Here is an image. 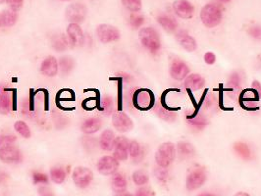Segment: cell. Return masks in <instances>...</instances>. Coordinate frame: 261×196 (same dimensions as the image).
Listing matches in <instances>:
<instances>
[{"mask_svg": "<svg viewBox=\"0 0 261 196\" xmlns=\"http://www.w3.org/2000/svg\"><path fill=\"white\" fill-rule=\"evenodd\" d=\"M139 38L142 45L151 54H157L161 49V40L158 32L152 27H146L140 30Z\"/></svg>", "mask_w": 261, "mask_h": 196, "instance_id": "cell-1", "label": "cell"}, {"mask_svg": "<svg viewBox=\"0 0 261 196\" xmlns=\"http://www.w3.org/2000/svg\"><path fill=\"white\" fill-rule=\"evenodd\" d=\"M201 21L208 29L216 28L222 21L223 14L217 4L209 3L205 5L201 10Z\"/></svg>", "mask_w": 261, "mask_h": 196, "instance_id": "cell-2", "label": "cell"}, {"mask_svg": "<svg viewBox=\"0 0 261 196\" xmlns=\"http://www.w3.org/2000/svg\"><path fill=\"white\" fill-rule=\"evenodd\" d=\"M176 147L173 143L166 142L163 143L157 149L155 153V162L158 167L168 168L175 160L176 157Z\"/></svg>", "mask_w": 261, "mask_h": 196, "instance_id": "cell-3", "label": "cell"}, {"mask_svg": "<svg viewBox=\"0 0 261 196\" xmlns=\"http://www.w3.org/2000/svg\"><path fill=\"white\" fill-rule=\"evenodd\" d=\"M134 106L140 111H149L155 105V97L151 90L148 89H138L133 96Z\"/></svg>", "mask_w": 261, "mask_h": 196, "instance_id": "cell-4", "label": "cell"}, {"mask_svg": "<svg viewBox=\"0 0 261 196\" xmlns=\"http://www.w3.org/2000/svg\"><path fill=\"white\" fill-rule=\"evenodd\" d=\"M88 14V8L83 3H73L65 10V17L69 24H82L85 22Z\"/></svg>", "mask_w": 261, "mask_h": 196, "instance_id": "cell-5", "label": "cell"}, {"mask_svg": "<svg viewBox=\"0 0 261 196\" xmlns=\"http://www.w3.org/2000/svg\"><path fill=\"white\" fill-rule=\"evenodd\" d=\"M93 177L94 176L92 170L84 166L76 167L72 173L73 182L77 187L82 189H85L90 186V184L93 180Z\"/></svg>", "mask_w": 261, "mask_h": 196, "instance_id": "cell-6", "label": "cell"}, {"mask_svg": "<svg viewBox=\"0 0 261 196\" xmlns=\"http://www.w3.org/2000/svg\"><path fill=\"white\" fill-rule=\"evenodd\" d=\"M96 36L99 41L104 44L118 41L121 37L120 31L116 27L108 24L99 25L96 28Z\"/></svg>", "mask_w": 261, "mask_h": 196, "instance_id": "cell-7", "label": "cell"}, {"mask_svg": "<svg viewBox=\"0 0 261 196\" xmlns=\"http://www.w3.org/2000/svg\"><path fill=\"white\" fill-rule=\"evenodd\" d=\"M207 179L206 171L204 168H197L192 170L186 177V186L189 191L199 189L202 187Z\"/></svg>", "mask_w": 261, "mask_h": 196, "instance_id": "cell-8", "label": "cell"}, {"mask_svg": "<svg viewBox=\"0 0 261 196\" xmlns=\"http://www.w3.org/2000/svg\"><path fill=\"white\" fill-rule=\"evenodd\" d=\"M24 160L23 154L19 148L14 145L0 147V161L9 165H17Z\"/></svg>", "mask_w": 261, "mask_h": 196, "instance_id": "cell-9", "label": "cell"}, {"mask_svg": "<svg viewBox=\"0 0 261 196\" xmlns=\"http://www.w3.org/2000/svg\"><path fill=\"white\" fill-rule=\"evenodd\" d=\"M112 124L119 133H129L134 128V122L126 113L122 111L116 112L112 117Z\"/></svg>", "mask_w": 261, "mask_h": 196, "instance_id": "cell-10", "label": "cell"}, {"mask_svg": "<svg viewBox=\"0 0 261 196\" xmlns=\"http://www.w3.org/2000/svg\"><path fill=\"white\" fill-rule=\"evenodd\" d=\"M119 161L110 155L102 156L97 162V171L103 176H112L118 171Z\"/></svg>", "mask_w": 261, "mask_h": 196, "instance_id": "cell-11", "label": "cell"}, {"mask_svg": "<svg viewBox=\"0 0 261 196\" xmlns=\"http://www.w3.org/2000/svg\"><path fill=\"white\" fill-rule=\"evenodd\" d=\"M173 10L175 14L183 20H189L194 15V6L188 0H175Z\"/></svg>", "mask_w": 261, "mask_h": 196, "instance_id": "cell-12", "label": "cell"}, {"mask_svg": "<svg viewBox=\"0 0 261 196\" xmlns=\"http://www.w3.org/2000/svg\"><path fill=\"white\" fill-rule=\"evenodd\" d=\"M67 36L69 39V42L73 46H83L86 40L85 34L83 32V29L78 24H69L66 30Z\"/></svg>", "mask_w": 261, "mask_h": 196, "instance_id": "cell-13", "label": "cell"}, {"mask_svg": "<svg viewBox=\"0 0 261 196\" xmlns=\"http://www.w3.org/2000/svg\"><path fill=\"white\" fill-rule=\"evenodd\" d=\"M189 67L180 59H175L170 66V75L176 81L185 80L189 75Z\"/></svg>", "mask_w": 261, "mask_h": 196, "instance_id": "cell-14", "label": "cell"}, {"mask_svg": "<svg viewBox=\"0 0 261 196\" xmlns=\"http://www.w3.org/2000/svg\"><path fill=\"white\" fill-rule=\"evenodd\" d=\"M129 144L130 141L123 136L117 137L116 142H115V146H114V153L113 156L119 161L123 162L128 159L129 156Z\"/></svg>", "mask_w": 261, "mask_h": 196, "instance_id": "cell-15", "label": "cell"}, {"mask_svg": "<svg viewBox=\"0 0 261 196\" xmlns=\"http://www.w3.org/2000/svg\"><path fill=\"white\" fill-rule=\"evenodd\" d=\"M59 72V64L54 56H47L40 64V73L47 78L57 76Z\"/></svg>", "mask_w": 261, "mask_h": 196, "instance_id": "cell-16", "label": "cell"}, {"mask_svg": "<svg viewBox=\"0 0 261 196\" xmlns=\"http://www.w3.org/2000/svg\"><path fill=\"white\" fill-rule=\"evenodd\" d=\"M175 38L177 42L186 51L192 52L198 48V44L195 39L185 30H180L176 33Z\"/></svg>", "mask_w": 261, "mask_h": 196, "instance_id": "cell-17", "label": "cell"}, {"mask_svg": "<svg viewBox=\"0 0 261 196\" xmlns=\"http://www.w3.org/2000/svg\"><path fill=\"white\" fill-rule=\"evenodd\" d=\"M14 92L9 89H4L0 92V114L7 115L14 110Z\"/></svg>", "mask_w": 261, "mask_h": 196, "instance_id": "cell-18", "label": "cell"}, {"mask_svg": "<svg viewBox=\"0 0 261 196\" xmlns=\"http://www.w3.org/2000/svg\"><path fill=\"white\" fill-rule=\"evenodd\" d=\"M116 136L112 129H105L99 137L98 145L104 151H112L115 146Z\"/></svg>", "mask_w": 261, "mask_h": 196, "instance_id": "cell-19", "label": "cell"}, {"mask_svg": "<svg viewBox=\"0 0 261 196\" xmlns=\"http://www.w3.org/2000/svg\"><path fill=\"white\" fill-rule=\"evenodd\" d=\"M69 43L68 36L63 33H56L50 37V45L57 52L66 50L69 47Z\"/></svg>", "mask_w": 261, "mask_h": 196, "instance_id": "cell-20", "label": "cell"}, {"mask_svg": "<svg viewBox=\"0 0 261 196\" xmlns=\"http://www.w3.org/2000/svg\"><path fill=\"white\" fill-rule=\"evenodd\" d=\"M205 79L199 74L188 75L185 79V83H184V87L186 89H189L192 91H198L202 89L205 87Z\"/></svg>", "mask_w": 261, "mask_h": 196, "instance_id": "cell-21", "label": "cell"}, {"mask_svg": "<svg viewBox=\"0 0 261 196\" xmlns=\"http://www.w3.org/2000/svg\"><path fill=\"white\" fill-rule=\"evenodd\" d=\"M157 23L168 33H174L178 30L179 24L175 18H173L171 15L165 14V13H160L156 17Z\"/></svg>", "mask_w": 261, "mask_h": 196, "instance_id": "cell-22", "label": "cell"}, {"mask_svg": "<svg viewBox=\"0 0 261 196\" xmlns=\"http://www.w3.org/2000/svg\"><path fill=\"white\" fill-rule=\"evenodd\" d=\"M101 126H102L101 120L99 118L93 117L84 121V123L81 125V129L85 135H93L98 132Z\"/></svg>", "mask_w": 261, "mask_h": 196, "instance_id": "cell-23", "label": "cell"}, {"mask_svg": "<svg viewBox=\"0 0 261 196\" xmlns=\"http://www.w3.org/2000/svg\"><path fill=\"white\" fill-rule=\"evenodd\" d=\"M110 183H111L112 189L116 193L125 192L127 189V185H128L126 177L122 173H118V172H116L115 174L112 175Z\"/></svg>", "mask_w": 261, "mask_h": 196, "instance_id": "cell-24", "label": "cell"}, {"mask_svg": "<svg viewBox=\"0 0 261 196\" xmlns=\"http://www.w3.org/2000/svg\"><path fill=\"white\" fill-rule=\"evenodd\" d=\"M59 71L63 76H68L75 67V61L70 56H63L58 61Z\"/></svg>", "mask_w": 261, "mask_h": 196, "instance_id": "cell-25", "label": "cell"}, {"mask_svg": "<svg viewBox=\"0 0 261 196\" xmlns=\"http://www.w3.org/2000/svg\"><path fill=\"white\" fill-rule=\"evenodd\" d=\"M129 155L134 160L135 163L142 162L145 156V153L141 147V144L137 141H130Z\"/></svg>", "mask_w": 261, "mask_h": 196, "instance_id": "cell-26", "label": "cell"}, {"mask_svg": "<svg viewBox=\"0 0 261 196\" xmlns=\"http://www.w3.org/2000/svg\"><path fill=\"white\" fill-rule=\"evenodd\" d=\"M154 111L159 118L167 122H173L177 118L176 112H172L170 109H167L164 106L163 102H161L160 104L158 103L157 105H154Z\"/></svg>", "mask_w": 261, "mask_h": 196, "instance_id": "cell-27", "label": "cell"}, {"mask_svg": "<svg viewBox=\"0 0 261 196\" xmlns=\"http://www.w3.org/2000/svg\"><path fill=\"white\" fill-rule=\"evenodd\" d=\"M17 13L12 9H5L1 13V25L5 28H11L17 23Z\"/></svg>", "mask_w": 261, "mask_h": 196, "instance_id": "cell-28", "label": "cell"}, {"mask_svg": "<svg viewBox=\"0 0 261 196\" xmlns=\"http://www.w3.org/2000/svg\"><path fill=\"white\" fill-rule=\"evenodd\" d=\"M50 179L56 184H62L66 179L67 173L62 167H53L49 172Z\"/></svg>", "mask_w": 261, "mask_h": 196, "instance_id": "cell-29", "label": "cell"}, {"mask_svg": "<svg viewBox=\"0 0 261 196\" xmlns=\"http://www.w3.org/2000/svg\"><path fill=\"white\" fill-rule=\"evenodd\" d=\"M188 124L197 130H203L208 125V120L202 114H197L192 117H187Z\"/></svg>", "mask_w": 261, "mask_h": 196, "instance_id": "cell-30", "label": "cell"}, {"mask_svg": "<svg viewBox=\"0 0 261 196\" xmlns=\"http://www.w3.org/2000/svg\"><path fill=\"white\" fill-rule=\"evenodd\" d=\"M178 153L183 157H191L195 153V149L191 143L187 142H180L177 144Z\"/></svg>", "mask_w": 261, "mask_h": 196, "instance_id": "cell-31", "label": "cell"}, {"mask_svg": "<svg viewBox=\"0 0 261 196\" xmlns=\"http://www.w3.org/2000/svg\"><path fill=\"white\" fill-rule=\"evenodd\" d=\"M14 129H15L16 133H18L24 139H30L31 136H32L31 129H30L28 124L26 122H24V121L19 120V121L15 122Z\"/></svg>", "mask_w": 261, "mask_h": 196, "instance_id": "cell-32", "label": "cell"}, {"mask_svg": "<svg viewBox=\"0 0 261 196\" xmlns=\"http://www.w3.org/2000/svg\"><path fill=\"white\" fill-rule=\"evenodd\" d=\"M132 178H133L134 183L136 185H139V186L146 185L149 180V174L145 170H137V171H135L133 176H132Z\"/></svg>", "mask_w": 261, "mask_h": 196, "instance_id": "cell-33", "label": "cell"}, {"mask_svg": "<svg viewBox=\"0 0 261 196\" xmlns=\"http://www.w3.org/2000/svg\"><path fill=\"white\" fill-rule=\"evenodd\" d=\"M234 149H235L236 153L240 157H242V159H244V160L250 159V157H251V151H250L249 147L244 143H242V142L236 143L235 145H234Z\"/></svg>", "mask_w": 261, "mask_h": 196, "instance_id": "cell-34", "label": "cell"}, {"mask_svg": "<svg viewBox=\"0 0 261 196\" xmlns=\"http://www.w3.org/2000/svg\"><path fill=\"white\" fill-rule=\"evenodd\" d=\"M121 2L126 9L133 13L140 12L143 7L142 0H121Z\"/></svg>", "mask_w": 261, "mask_h": 196, "instance_id": "cell-35", "label": "cell"}, {"mask_svg": "<svg viewBox=\"0 0 261 196\" xmlns=\"http://www.w3.org/2000/svg\"><path fill=\"white\" fill-rule=\"evenodd\" d=\"M100 106H101V109H102L104 114H106V115L111 114L113 112V109H114V102H113L112 97L108 96V95L103 96L101 101H100Z\"/></svg>", "mask_w": 261, "mask_h": 196, "instance_id": "cell-36", "label": "cell"}, {"mask_svg": "<svg viewBox=\"0 0 261 196\" xmlns=\"http://www.w3.org/2000/svg\"><path fill=\"white\" fill-rule=\"evenodd\" d=\"M145 24V17L139 13H133L130 16V25L133 29H140Z\"/></svg>", "mask_w": 261, "mask_h": 196, "instance_id": "cell-37", "label": "cell"}, {"mask_svg": "<svg viewBox=\"0 0 261 196\" xmlns=\"http://www.w3.org/2000/svg\"><path fill=\"white\" fill-rule=\"evenodd\" d=\"M32 178H33V182L35 184L43 185V184H48V181H49L48 176L46 174L41 173V172H37V171L33 173Z\"/></svg>", "mask_w": 261, "mask_h": 196, "instance_id": "cell-38", "label": "cell"}, {"mask_svg": "<svg viewBox=\"0 0 261 196\" xmlns=\"http://www.w3.org/2000/svg\"><path fill=\"white\" fill-rule=\"evenodd\" d=\"M16 140H17V138L13 135H10V134L0 135V147L13 145V143L16 142Z\"/></svg>", "mask_w": 261, "mask_h": 196, "instance_id": "cell-39", "label": "cell"}, {"mask_svg": "<svg viewBox=\"0 0 261 196\" xmlns=\"http://www.w3.org/2000/svg\"><path fill=\"white\" fill-rule=\"evenodd\" d=\"M247 33L252 38L256 40H261V26H258V25L252 26L248 29Z\"/></svg>", "mask_w": 261, "mask_h": 196, "instance_id": "cell-40", "label": "cell"}, {"mask_svg": "<svg viewBox=\"0 0 261 196\" xmlns=\"http://www.w3.org/2000/svg\"><path fill=\"white\" fill-rule=\"evenodd\" d=\"M24 1L25 0H6V3L8 4L10 9L17 12L20 9H22V7L24 5Z\"/></svg>", "mask_w": 261, "mask_h": 196, "instance_id": "cell-41", "label": "cell"}, {"mask_svg": "<svg viewBox=\"0 0 261 196\" xmlns=\"http://www.w3.org/2000/svg\"><path fill=\"white\" fill-rule=\"evenodd\" d=\"M166 169L167 168H161V167H158L157 169H155L154 174H155V177L157 178L158 180H160V181L167 180V178H168V172L166 171Z\"/></svg>", "mask_w": 261, "mask_h": 196, "instance_id": "cell-42", "label": "cell"}, {"mask_svg": "<svg viewBox=\"0 0 261 196\" xmlns=\"http://www.w3.org/2000/svg\"><path fill=\"white\" fill-rule=\"evenodd\" d=\"M38 194L39 196H54L51 188L47 186V184H43L38 187Z\"/></svg>", "mask_w": 261, "mask_h": 196, "instance_id": "cell-43", "label": "cell"}, {"mask_svg": "<svg viewBox=\"0 0 261 196\" xmlns=\"http://www.w3.org/2000/svg\"><path fill=\"white\" fill-rule=\"evenodd\" d=\"M135 196H154V193L152 191V189H150L149 187H141L137 190L136 195Z\"/></svg>", "mask_w": 261, "mask_h": 196, "instance_id": "cell-44", "label": "cell"}, {"mask_svg": "<svg viewBox=\"0 0 261 196\" xmlns=\"http://www.w3.org/2000/svg\"><path fill=\"white\" fill-rule=\"evenodd\" d=\"M84 145H85V148L90 151V147H91V150L94 149L95 146L97 145V143H96V140H94V139L85 138L84 139Z\"/></svg>", "mask_w": 261, "mask_h": 196, "instance_id": "cell-45", "label": "cell"}, {"mask_svg": "<svg viewBox=\"0 0 261 196\" xmlns=\"http://www.w3.org/2000/svg\"><path fill=\"white\" fill-rule=\"evenodd\" d=\"M204 60L208 65H213L216 62V56L213 52H206L204 56Z\"/></svg>", "mask_w": 261, "mask_h": 196, "instance_id": "cell-46", "label": "cell"}, {"mask_svg": "<svg viewBox=\"0 0 261 196\" xmlns=\"http://www.w3.org/2000/svg\"><path fill=\"white\" fill-rule=\"evenodd\" d=\"M9 179V174L3 170H0V186L4 185Z\"/></svg>", "mask_w": 261, "mask_h": 196, "instance_id": "cell-47", "label": "cell"}, {"mask_svg": "<svg viewBox=\"0 0 261 196\" xmlns=\"http://www.w3.org/2000/svg\"><path fill=\"white\" fill-rule=\"evenodd\" d=\"M241 81H240V76L238 74H234L231 78H230V85L232 87H238L240 85Z\"/></svg>", "mask_w": 261, "mask_h": 196, "instance_id": "cell-48", "label": "cell"}, {"mask_svg": "<svg viewBox=\"0 0 261 196\" xmlns=\"http://www.w3.org/2000/svg\"><path fill=\"white\" fill-rule=\"evenodd\" d=\"M252 89L257 92L258 96H261V85L259 84V82L254 81V82L252 83Z\"/></svg>", "mask_w": 261, "mask_h": 196, "instance_id": "cell-49", "label": "cell"}, {"mask_svg": "<svg viewBox=\"0 0 261 196\" xmlns=\"http://www.w3.org/2000/svg\"><path fill=\"white\" fill-rule=\"evenodd\" d=\"M234 196H250L247 192H244V191H239L237 192Z\"/></svg>", "mask_w": 261, "mask_h": 196, "instance_id": "cell-50", "label": "cell"}, {"mask_svg": "<svg viewBox=\"0 0 261 196\" xmlns=\"http://www.w3.org/2000/svg\"><path fill=\"white\" fill-rule=\"evenodd\" d=\"M115 196H134L133 194H130V193H129V192H121V193H116V195Z\"/></svg>", "mask_w": 261, "mask_h": 196, "instance_id": "cell-51", "label": "cell"}, {"mask_svg": "<svg viewBox=\"0 0 261 196\" xmlns=\"http://www.w3.org/2000/svg\"><path fill=\"white\" fill-rule=\"evenodd\" d=\"M198 196H216V195L215 194H212V193H208V192H204V193L199 194Z\"/></svg>", "mask_w": 261, "mask_h": 196, "instance_id": "cell-52", "label": "cell"}, {"mask_svg": "<svg viewBox=\"0 0 261 196\" xmlns=\"http://www.w3.org/2000/svg\"><path fill=\"white\" fill-rule=\"evenodd\" d=\"M217 1H219L221 3H229V2H231V0H217Z\"/></svg>", "mask_w": 261, "mask_h": 196, "instance_id": "cell-53", "label": "cell"}, {"mask_svg": "<svg viewBox=\"0 0 261 196\" xmlns=\"http://www.w3.org/2000/svg\"><path fill=\"white\" fill-rule=\"evenodd\" d=\"M4 2H6V0H0V4H3Z\"/></svg>", "mask_w": 261, "mask_h": 196, "instance_id": "cell-54", "label": "cell"}, {"mask_svg": "<svg viewBox=\"0 0 261 196\" xmlns=\"http://www.w3.org/2000/svg\"><path fill=\"white\" fill-rule=\"evenodd\" d=\"M0 27H2V25H1V13H0Z\"/></svg>", "mask_w": 261, "mask_h": 196, "instance_id": "cell-55", "label": "cell"}, {"mask_svg": "<svg viewBox=\"0 0 261 196\" xmlns=\"http://www.w3.org/2000/svg\"><path fill=\"white\" fill-rule=\"evenodd\" d=\"M61 1H69V0H61Z\"/></svg>", "mask_w": 261, "mask_h": 196, "instance_id": "cell-56", "label": "cell"}]
</instances>
